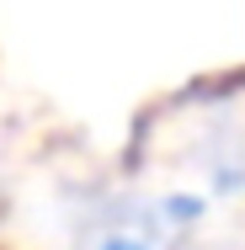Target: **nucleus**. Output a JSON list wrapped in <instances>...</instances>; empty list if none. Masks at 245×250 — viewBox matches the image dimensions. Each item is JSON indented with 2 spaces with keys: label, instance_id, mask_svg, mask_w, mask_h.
Instances as JSON below:
<instances>
[{
  "label": "nucleus",
  "instance_id": "1",
  "mask_svg": "<svg viewBox=\"0 0 245 250\" xmlns=\"http://www.w3.org/2000/svg\"><path fill=\"white\" fill-rule=\"evenodd\" d=\"M101 250H144L139 240H112V245H101Z\"/></svg>",
  "mask_w": 245,
  "mask_h": 250
}]
</instances>
